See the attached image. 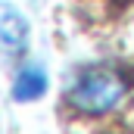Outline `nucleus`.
<instances>
[{
  "label": "nucleus",
  "mask_w": 134,
  "mask_h": 134,
  "mask_svg": "<svg viewBox=\"0 0 134 134\" xmlns=\"http://www.w3.org/2000/svg\"><path fill=\"white\" fill-rule=\"evenodd\" d=\"M128 94V78L115 66H84L72 75L66 84V106L84 112V115H100L115 109Z\"/></svg>",
  "instance_id": "f257e3e1"
},
{
  "label": "nucleus",
  "mask_w": 134,
  "mask_h": 134,
  "mask_svg": "<svg viewBox=\"0 0 134 134\" xmlns=\"http://www.w3.org/2000/svg\"><path fill=\"white\" fill-rule=\"evenodd\" d=\"M0 34H3V50H6V56H9V59H16V56L25 50V41H28V25H25V19H22L13 6H3Z\"/></svg>",
  "instance_id": "f03ea898"
},
{
  "label": "nucleus",
  "mask_w": 134,
  "mask_h": 134,
  "mask_svg": "<svg viewBox=\"0 0 134 134\" xmlns=\"http://www.w3.org/2000/svg\"><path fill=\"white\" fill-rule=\"evenodd\" d=\"M44 91H47V75H44V69L37 66V63H25L22 72H19V78H16V87H13L16 100H37Z\"/></svg>",
  "instance_id": "7ed1b4c3"
}]
</instances>
